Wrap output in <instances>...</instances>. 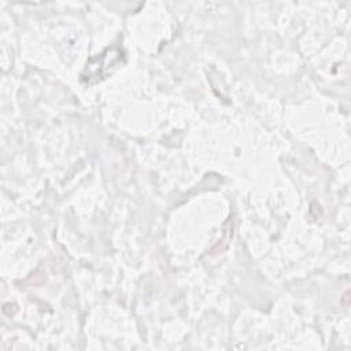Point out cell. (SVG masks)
I'll return each instance as SVG.
<instances>
[{
	"mask_svg": "<svg viewBox=\"0 0 351 351\" xmlns=\"http://www.w3.org/2000/svg\"><path fill=\"white\" fill-rule=\"evenodd\" d=\"M123 63V52L118 47L106 49L101 55L90 59L81 74V80L90 85L111 74Z\"/></svg>",
	"mask_w": 351,
	"mask_h": 351,
	"instance_id": "6da1fadb",
	"label": "cell"
}]
</instances>
